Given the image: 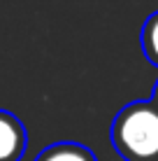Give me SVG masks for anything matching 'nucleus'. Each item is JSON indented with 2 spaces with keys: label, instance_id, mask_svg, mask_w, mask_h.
<instances>
[{
  "label": "nucleus",
  "instance_id": "nucleus-4",
  "mask_svg": "<svg viewBox=\"0 0 158 161\" xmlns=\"http://www.w3.org/2000/svg\"><path fill=\"white\" fill-rule=\"evenodd\" d=\"M140 42H142L144 56L158 68V12H154L144 21L142 33H140Z\"/></svg>",
  "mask_w": 158,
  "mask_h": 161
},
{
  "label": "nucleus",
  "instance_id": "nucleus-2",
  "mask_svg": "<svg viewBox=\"0 0 158 161\" xmlns=\"http://www.w3.org/2000/svg\"><path fill=\"white\" fill-rule=\"evenodd\" d=\"M28 145L23 121L14 112L0 110V161H21Z\"/></svg>",
  "mask_w": 158,
  "mask_h": 161
},
{
  "label": "nucleus",
  "instance_id": "nucleus-1",
  "mask_svg": "<svg viewBox=\"0 0 158 161\" xmlns=\"http://www.w3.org/2000/svg\"><path fill=\"white\" fill-rule=\"evenodd\" d=\"M112 145L126 161H158V108L133 101L112 121Z\"/></svg>",
  "mask_w": 158,
  "mask_h": 161
},
{
  "label": "nucleus",
  "instance_id": "nucleus-3",
  "mask_svg": "<svg viewBox=\"0 0 158 161\" xmlns=\"http://www.w3.org/2000/svg\"><path fill=\"white\" fill-rule=\"evenodd\" d=\"M35 161H98L93 149H89L86 145L79 142H54V145L44 147L37 154Z\"/></svg>",
  "mask_w": 158,
  "mask_h": 161
},
{
  "label": "nucleus",
  "instance_id": "nucleus-5",
  "mask_svg": "<svg viewBox=\"0 0 158 161\" xmlns=\"http://www.w3.org/2000/svg\"><path fill=\"white\" fill-rule=\"evenodd\" d=\"M151 103L158 108V82H156V86H154V93H151Z\"/></svg>",
  "mask_w": 158,
  "mask_h": 161
}]
</instances>
